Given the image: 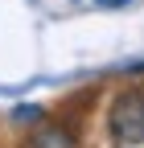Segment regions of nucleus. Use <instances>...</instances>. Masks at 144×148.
I'll use <instances>...</instances> for the list:
<instances>
[{"mask_svg":"<svg viewBox=\"0 0 144 148\" xmlns=\"http://www.w3.org/2000/svg\"><path fill=\"white\" fill-rule=\"evenodd\" d=\"M95 4H103V8H123V4H132V0H95Z\"/></svg>","mask_w":144,"mask_h":148,"instance_id":"obj_3","label":"nucleus"},{"mask_svg":"<svg viewBox=\"0 0 144 148\" xmlns=\"http://www.w3.org/2000/svg\"><path fill=\"white\" fill-rule=\"evenodd\" d=\"M107 127H111V136L123 148L144 144V86H132V90H123V95H115Z\"/></svg>","mask_w":144,"mask_h":148,"instance_id":"obj_1","label":"nucleus"},{"mask_svg":"<svg viewBox=\"0 0 144 148\" xmlns=\"http://www.w3.org/2000/svg\"><path fill=\"white\" fill-rule=\"evenodd\" d=\"M25 148H78V144H74V136H70L66 127H58V123H37V127L25 136Z\"/></svg>","mask_w":144,"mask_h":148,"instance_id":"obj_2","label":"nucleus"}]
</instances>
